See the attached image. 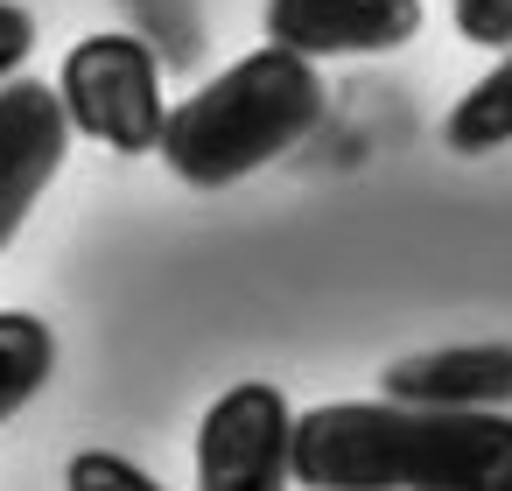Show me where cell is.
Returning a JSON list of instances; mask_svg holds the SVG:
<instances>
[{"mask_svg": "<svg viewBox=\"0 0 512 491\" xmlns=\"http://www.w3.org/2000/svg\"><path fill=\"white\" fill-rule=\"evenodd\" d=\"M288 477L309 491H512L505 407L330 400L295 414Z\"/></svg>", "mask_w": 512, "mask_h": 491, "instance_id": "1", "label": "cell"}, {"mask_svg": "<svg viewBox=\"0 0 512 491\" xmlns=\"http://www.w3.org/2000/svg\"><path fill=\"white\" fill-rule=\"evenodd\" d=\"M323 113V85H316V64L302 50H253L239 57L232 71H218L204 92H190L169 120H162V141L155 155L197 183V190H225L253 169H267L274 155H288Z\"/></svg>", "mask_w": 512, "mask_h": 491, "instance_id": "2", "label": "cell"}, {"mask_svg": "<svg viewBox=\"0 0 512 491\" xmlns=\"http://www.w3.org/2000/svg\"><path fill=\"white\" fill-rule=\"evenodd\" d=\"M57 99L71 113L78 134L120 148V155H148L162 141V64L141 36H85L71 57H64V78H57Z\"/></svg>", "mask_w": 512, "mask_h": 491, "instance_id": "3", "label": "cell"}, {"mask_svg": "<svg viewBox=\"0 0 512 491\" xmlns=\"http://www.w3.org/2000/svg\"><path fill=\"white\" fill-rule=\"evenodd\" d=\"M288 435H295V407L281 400V386H232L211 400L204 428H197V484L211 491H274L288 477Z\"/></svg>", "mask_w": 512, "mask_h": 491, "instance_id": "4", "label": "cell"}, {"mask_svg": "<svg viewBox=\"0 0 512 491\" xmlns=\"http://www.w3.org/2000/svg\"><path fill=\"white\" fill-rule=\"evenodd\" d=\"M71 155V113L43 78H0V253L15 246L29 204L57 183Z\"/></svg>", "mask_w": 512, "mask_h": 491, "instance_id": "5", "label": "cell"}, {"mask_svg": "<svg viewBox=\"0 0 512 491\" xmlns=\"http://www.w3.org/2000/svg\"><path fill=\"white\" fill-rule=\"evenodd\" d=\"M421 36V0H267V43L302 57H379Z\"/></svg>", "mask_w": 512, "mask_h": 491, "instance_id": "6", "label": "cell"}, {"mask_svg": "<svg viewBox=\"0 0 512 491\" xmlns=\"http://www.w3.org/2000/svg\"><path fill=\"white\" fill-rule=\"evenodd\" d=\"M386 400H421V407H512V344H449V351H414L379 372Z\"/></svg>", "mask_w": 512, "mask_h": 491, "instance_id": "7", "label": "cell"}, {"mask_svg": "<svg viewBox=\"0 0 512 491\" xmlns=\"http://www.w3.org/2000/svg\"><path fill=\"white\" fill-rule=\"evenodd\" d=\"M57 372V337L29 309H0V421H15Z\"/></svg>", "mask_w": 512, "mask_h": 491, "instance_id": "8", "label": "cell"}, {"mask_svg": "<svg viewBox=\"0 0 512 491\" xmlns=\"http://www.w3.org/2000/svg\"><path fill=\"white\" fill-rule=\"evenodd\" d=\"M442 134H449V148L456 155H491V148H505L512 141V43L498 50V64L449 106V120H442Z\"/></svg>", "mask_w": 512, "mask_h": 491, "instance_id": "9", "label": "cell"}, {"mask_svg": "<svg viewBox=\"0 0 512 491\" xmlns=\"http://www.w3.org/2000/svg\"><path fill=\"white\" fill-rule=\"evenodd\" d=\"M71 491H155V477L113 449H85V456H71Z\"/></svg>", "mask_w": 512, "mask_h": 491, "instance_id": "10", "label": "cell"}, {"mask_svg": "<svg viewBox=\"0 0 512 491\" xmlns=\"http://www.w3.org/2000/svg\"><path fill=\"white\" fill-rule=\"evenodd\" d=\"M449 15H456V36L477 43V50L512 43V0H449Z\"/></svg>", "mask_w": 512, "mask_h": 491, "instance_id": "11", "label": "cell"}, {"mask_svg": "<svg viewBox=\"0 0 512 491\" xmlns=\"http://www.w3.org/2000/svg\"><path fill=\"white\" fill-rule=\"evenodd\" d=\"M134 15L155 29V43L169 50V64H190L197 57V22L183 15V0H134Z\"/></svg>", "mask_w": 512, "mask_h": 491, "instance_id": "12", "label": "cell"}, {"mask_svg": "<svg viewBox=\"0 0 512 491\" xmlns=\"http://www.w3.org/2000/svg\"><path fill=\"white\" fill-rule=\"evenodd\" d=\"M36 50V15L22 8V0H0V78H15Z\"/></svg>", "mask_w": 512, "mask_h": 491, "instance_id": "13", "label": "cell"}]
</instances>
